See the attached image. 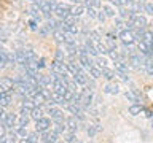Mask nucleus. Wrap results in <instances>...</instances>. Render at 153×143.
I'll return each mask as SVG.
<instances>
[{
    "mask_svg": "<svg viewBox=\"0 0 153 143\" xmlns=\"http://www.w3.org/2000/svg\"><path fill=\"white\" fill-rule=\"evenodd\" d=\"M38 7H40V11L46 16V14L54 13V10L57 7V2L56 0H38Z\"/></svg>",
    "mask_w": 153,
    "mask_h": 143,
    "instance_id": "f257e3e1",
    "label": "nucleus"
},
{
    "mask_svg": "<svg viewBox=\"0 0 153 143\" xmlns=\"http://www.w3.org/2000/svg\"><path fill=\"white\" fill-rule=\"evenodd\" d=\"M51 72H54V73H57V75H61V76H70L69 75V72H67V64L64 60H54L53 62V65H51Z\"/></svg>",
    "mask_w": 153,
    "mask_h": 143,
    "instance_id": "f03ea898",
    "label": "nucleus"
},
{
    "mask_svg": "<svg viewBox=\"0 0 153 143\" xmlns=\"http://www.w3.org/2000/svg\"><path fill=\"white\" fill-rule=\"evenodd\" d=\"M50 127H53L50 118H40L38 121H35V130H37L38 133L50 130Z\"/></svg>",
    "mask_w": 153,
    "mask_h": 143,
    "instance_id": "7ed1b4c3",
    "label": "nucleus"
},
{
    "mask_svg": "<svg viewBox=\"0 0 153 143\" xmlns=\"http://www.w3.org/2000/svg\"><path fill=\"white\" fill-rule=\"evenodd\" d=\"M54 13H56V16L59 18V19H65L70 14V5H67V3H57Z\"/></svg>",
    "mask_w": 153,
    "mask_h": 143,
    "instance_id": "20e7f679",
    "label": "nucleus"
},
{
    "mask_svg": "<svg viewBox=\"0 0 153 143\" xmlns=\"http://www.w3.org/2000/svg\"><path fill=\"white\" fill-rule=\"evenodd\" d=\"M129 22L132 24V27H136V29H145L147 26V19L140 16V14H132L131 18H129Z\"/></svg>",
    "mask_w": 153,
    "mask_h": 143,
    "instance_id": "39448f33",
    "label": "nucleus"
},
{
    "mask_svg": "<svg viewBox=\"0 0 153 143\" xmlns=\"http://www.w3.org/2000/svg\"><path fill=\"white\" fill-rule=\"evenodd\" d=\"M120 38H121V41L124 43V45H128V46H131L132 43L136 41L132 30H128V29H123V30L120 32Z\"/></svg>",
    "mask_w": 153,
    "mask_h": 143,
    "instance_id": "423d86ee",
    "label": "nucleus"
},
{
    "mask_svg": "<svg viewBox=\"0 0 153 143\" xmlns=\"http://www.w3.org/2000/svg\"><path fill=\"white\" fill-rule=\"evenodd\" d=\"M48 114H50L51 119H54L56 122H62V121H64V113H62V110L56 108V107H50V108H48Z\"/></svg>",
    "mask_w": 153,
    "mask_h": 143,
    "instance_id": "0eeeda50",
    "label": "nucleus"
},
{
    "mask_svg": "<svg viewBox=\"0 0 153 143\" xmlns=\"http://www.w3.org/2000/svg\"><path fill=\"white\" fill-rule=\"evenodd\" d=\"M85 13H86V7H83L81 3H76L74 7H70V14L74 18H80V16H83Z\"/></svg>",
    "mask_w": 153,
    "mask_h": 143,
    "instance_id": "6e6552de",
    "label": "nucleus"
},
{
    "mask_svg": "<svg viewBox=\"0 0 153 143\" xmlns=\"http://www.w3.org/2000/svg\"><path fill=\"white\" fill-rule=\"evenodd\" d=\"M64 126L67 129V132H74L76 133V130H78V122H76V118H69L64 121Z\"/></svg>",
    "mask_w": 153,
    "mask_h": 143,
    "instance_id": "1a4fd4ad",
    "label": "nucleus"
},
{
    "mask_svg": "<svg viewBox=\"0 0 153 143\" xmlns=\"http://www.w3.org/2000/svg\"><path fill=\"white\" fill-rule=\"evenodd\" d=\"M16 122H18V114L7 113V118H5V121H3V124L7 126V129H13L14 126H16Z\"/></svg>",
    "mask_w": 153,
    "mask_h": 143,
    "instance_id": "9d476101",
    "label": "nucleus"
},
{
    "mask_svg": "<svg viewBox=\"0 0 153 143\" xmlns=\"http://www.w3.org/2000/svg\"><path fill=\"white\" fill-rule=\"evenodd\" d=\"M32 100H33V103H35V107H42L43 103H48V97L42 92V91H38V92L32 97Z\"/></svg>",
    "mask_w": 153,
    "mask_h": 143,
    "instance_id": "9b49d317",
    "label": "nucleus"
},
{
    "mask_svg": "<svg viewBox=\"0 0 153 143\" xmlns=\"http://www.w3.org/2000/svg\"><path fill=\"white\" fill-rule=\"evenodd\" d=\"M83 48H85V49H86V52H88L89 56H94V57H97V56H99V52H97V49H96L94 43L91 41L89 38H88V40L85 41V45H83Z\"/></svg>",
    "mask_w": 153,
    "mask_h": 143,
    "instance_id": "f8f14e48",
    "label": "nucleus"
},
{
    "mask_svg": "<svg viewBox=\"0 0 153 143\" xmlns=\"http://www.w3.org/2000/svg\"><path fill=\"white\" fill-rule=\"evenodd\" d=\"M57 133L54 132H50V130H46V132H42V138H43V142H51V143H57Z\"/></svg>",
    "mask_w": 153,
    "mask_h": 143,
    "instance_id": "ddd939ff",
    "label": "nucleus"
},
{
    "mask_svg": "<svg viewBox=\"0 0 153 143\" xmlns=\"http://www.w3.org/2000/svg\"><path fill=\"white\" fill-rule=\"evenodd\" d=\"M129 64H131L132 69H140V65L143 64V62H142V59H140V56H139V54H134V52H132V54L129 56Z\"/></svg>",
    "mask_w": 153,
    "mask_h": 143,
    "instance_id": "4468645a",
    "label": "nucleus"
},
{
    "mask_svg": "<svg viewBox=\"0 0 153 143\" xmlns=\"http://www.w3.org/2000/svg\"><path fill=\"white\" fill-rule=\"evenodd\" d=\"M100 10L104 11V14L107 18H115V14H117V11H115V8L112 7V5L108 3H102V7H100Z\"/></svg>",
    "mask_w": 153,
    "mask_h": 143,
    "instance_id": "2eb2a0df",
    "label": "nucleus"
},
{
    "mask_svg": "<svg viewBox=\"0 0 153 143\" xmlns=\"http://www.w3.org/2000/svg\"><path fill=\"white\" fill-rule=\"evenodd\" d=\"M78 60H80V65L85 67V69H89L91 65H94L93 60H91V57H89L88 54H80V56H78Z\"/></svg>",
    "mask_w": 153,
    "mask_h": 143,
    "instance_id": "dca6fc26",
    "label": "nucleus"
},
{
    "mask_svg": "<svg viewBox=\"0 0 153 143\" xmlns=\"http://www.w3.org/2000/svg\"><path fill=\"white\" fill-rule=\"evenodd\" d=\"M124 99H126L128 102H132V103L140 102V99H139V95H137L136 91H126V92H124Z\"/></svg>",
    "mask_w": 153,
    "mask_h": 143,
    "instance_id": "f3484780",
    "label": "nucleus"
},
{
    "mask_svg": "<svg viewBox=\"0 0 153 143\" xmlns=\"http://www.w3.org/2000/svg\"><path fill=\"white\" fill-rule=\"evenodd\" d=\"M67 72H69L70 76H74V75L78 73V72H81V69L76 62H67Z\"/></svg>",
    "mask_w": 153,
    "mask_h": 143,
    "instance_id": "a211bd4d",
    "label": "nucleus"
},
{
    "mask_svg": "<svg viewBox=\"0 0 153 143\" xmlns=\"http://www.w3.org/2000/svg\"><path fill=\"white\" fill-rule=\"evenodd\" d=\"M0 84L3 86V89L7 91V92H10L11 89H14V81L11 78H2L0 80Z\"/></svg>",
    "mask_w": 153,
    "mask_h": 143,
    "instance_id": "6ab92c4d",
    "label": "nucleus"
},
{
    "mask_svg": "<svg viewBox=\"0 0 153 143\" xmlns=\"http://www.w3.org/2000/svg\"><path fill=\"white\" fill-rule=\"evenodd\" d=\"M74 81L76 84H81L85 86L86 83H88V78H86V73H83V72H78L76 75H74Z\"/></svg>",
    "mask_w": 153,
    "mask_h": 143,
    "instance_id": "aec40b11",
    "label": "nucleus"
},
{
    "mask_svg": "<svg viewBox=\"0 0 153 143\" xmlns=\"http://www.w3.org/2000/svg\"><path fill=\"white\" fill-rule=\"evenodd\" d=\"M11 95H10V92H3V94H0V105L2 107H10L11 105Z\"/></svg>",
    "mask_w": 153,
    "mask_h": 143,
    "instance_id": "412c9836",
    "label": "nucleus"
},
{
    "mask_svg": "<svg viewBox=\"0 0 153 143\" xmlns=\"http://www.w3.org/2000/svg\"><path fill=\"white\" fill-rule=\"evenodd\" d=\"M104 92H105V94H110V95H115V94L120 92V88H118V84L108 83V84L104 88Z\"/></svg>",
    "mask_w": 153,
    "mask_h": 143,
    "instance_id": "4be33fe9",
    "label": "nucleus"
},
{
    "mask_svg": "<svg viewBox=\"0 0 153 143\" xmlns=\"http://www.w3.org/2000/svg\"><path fill=\"white\" fill-rule=\"evenodd\" d=\"M140 41H143L147 46H150L152 49H153V32H143Z\"/></svg>",
    "mask_w": 153,
    "mask_h": 143,
    "instance_id": "5701e85b",
    "label": "nucleus"
},
{
    "mask_svg": "<svg viewBox=\"0 0 153 143\" xmlns=\"http://www.w3.org/2000/svg\"><path fill=\"white\" fill-rule=\"evenodd\" d=\"M5 143H19L18 140V133L11 129V132H7V135H5Z\"/></svg>",
    "mask_w": 153,
    "mask_h": 143,
    "instance_id": "b1692460",
    "label": "nucleus"
},
{
    "mask_svg": "<svg viewBox=\"0 0 153 143\" xmlns=\"http://www.w3.org/2000/svg\"><path fill=\"white\" fill-rule=\"evenodd\" d=\"M88 70H89L91 78H94V80H97V78H100V76H102V70H100L99 67H96V65H91Z\"/></svg>",
    "mask_w": 153,
    "mask_h": 143,
    "instance_id": "393cba45",
    "label": "nucleus"
},
{
    "mask_svg": "<svg viewBox=\"0 0 153 143\" xmlns=\"http://www.w3.org/2000/svg\"><path fill=\"white\" fill-rule=\"evenodd\" d=\"M137 46H139V51H140V54H142V56H147V57H148V56L152 54V48H150V46H147L143 41H139V45H137Z\"/></svg>",
    "mask_w": 153,
    "mask_h": 143,
    "instance_id": "a878e982",
    "label": "nucleus"
},
{
    "mask_svg": "<svg viewBox=\"0 0 153 143\" xmlns=\"http://www.w3.org/2000/svg\"><path fill=\"white\" fill-rule=\"evenodd\" d=\"M143 111V107L139 103H132L131 107H129V114H132V116H137V114H140Z\"/></svg>",
    "mask_w": 153,
    "mask_h": 143,
    "instance_id": "bb28decb",
    "label": "nucleus"
},
{
    "mask_svg": "<svg viewBox=\"0 0 153 143\" xmlns=\"http://www.w3.org/2000/svg\"><path fill=\"white\" fill-rule=\"evenodd\" d=\"M14 56H16V64L26 65L27 57H26V54H24V49H22V51H16V52H14Z\"/></svg>",
    "mask_w": 153,
    "mask_h": 143,
    "instance_id": "cd10ccee",
    "label": "nucleus"
},
{
    "mask_svg": "<svg viewBox=\"0 0 153 143\" xmlns=\"http://www.w3.org/2000/svg\"><path fill=\"white\" fill-rule=\"evenodd\" d=\"M30 118L33 119V121H38L40 118H43V110H42V107H35L30 111Z\"/></svg>",
    "mask_w": 153,
    "mask_h": 143,
    "instance_id": "c85d7f7f",
    "label": "nucleus"
},
{
    "mask_svg": "<svg viewBox=\"0 0 153 143\" xmlns=\"http://www.w3.org/2000/svg\"><path fill=\"white\" fill-rule=\"evenodd\" d=\"M67 110H69V111L72 113V114H78V113H81V107H80V103H67Z\"/></svg>",
    "mask_w": 153,
    "mask_h": 143,
    "instance_id": "c756f323",
    "label": "nucleus"
},
{
    "mask_svg": "<svg viewBox=\"0 0 153 143\" xmlns=\"http://www.w3.org/2000/svg\"><path fill=\"white\" fill-rule=\"evenodd\" d=\"M53 37H54V40L57 43H65V32L64 30H54V33H53Z\"/></svg>",
    "mask_w": 153,
    "mask_h": 143,
    "instance_id": "7c9ffc66",
    "label": "nucleus"
},
{
    "mask_svg": "<svg viewBox=\"0 0 153 143\" xmlns=\"http://www.w3.org/2000/svg\"><path fill=\"white\" fill-rule=\"evenodd\" d=\"M53 132L57 133V135H61V133H65L67 132V129H65V126L62 122H56L54 126H53Z\"/></svg>",
    "mask_w": 153,
    "mask_h": 143,
    "instance_id": "2f4dec72",
    "label": "nucleus"
},
{
    "mask_svg": "<svg viewBox=\"0 0 153 143\" xmlns=\"http://www.w3.org/2000/svg\"><path fill=\"white\" fill-rule=\"evenodd\" d=\"M64 32H67V33H70V35H78V32H80V29H78V26L76 24H70V26H67L65 27V30Z\"/></svg>",
    "mask_w": 153,
    "mask_h": 143,
    "instance_id": "473e14b6",
    "label": "nucleus"
},
{
    "mask_svg": "<svg viewBox=\"0 0 153 143\" xmlns=\"http://www.w3.org/2000/svg\"><path fill=\"white\" fill-rule=\"evenodd\" d=\"M115 75H117V72H113V70H110V69H102V76L105 80H113L115 78Z\"/></svg>",
    "mask_w": 153,
    "mask_h": 143,
    "instance_id": "72a5a7b5",
    "label": "nucleus"
},
{
    "mask_svg": "<svg viewBox=\"0 0 153 143\" xmlns=\"http://www.w3.org/2000/svg\"><path fill=\"white\" fill-rule=\"evenodd\" d=\"M13 129H14V132L18 133V137H22V138H24V137L29 135V133H27V129L22 127V126H14Z\"/></svg>",
    "mask_w": 153,
    "mask_h": 143,
    "instance_id": "f704fd0d",
    "label": "nucleus"
},
{
    "mask_svg": "<svg viewBox=\"0 0 153 143\" xmlns=\"http://www.w3.org/2000/svg\"><path fill=\"white\" fill-rule=\"evenodd\" d=\"M86 14H88L91 19H96V16H97V10H96L94 7H91V5H86Z\"/></svg>",
    "mask_w": 153,
    "mask_h": 143,
    "instance_id": "c9c22d12",
    "label": "nucleus"
},
{
    "mask_svg": "<svg viewBox=\"0 0 153 143\" xmlns=\"http://www.w3.org/2000/svg\"><path fill=\"white\" fill-rule=\"evenodd\" d=\"M21 107H22V108H27V110H33V108H35V103H33L32 99H27V97H26Z\"/></svg>",
    "mask_w": 153,
    "mask_h": 143,
    "instance_id": "e433bc0d",
    "label": "nucleus"
},
{
    "mask_svg": "<svg viewBox=\"0 0 153 143\" xmlns=\"http://www.w3.org/2000/svg\"><path fill=\"white\" fill-rule=\"evenodd\" d=\"M29 118H30V116H22V114H19V116H18V122H16V126H22V127H26V126H27V122H29Z\"/></svg>",
    "mask_w": 153,
    "mask_h": 143,
    "instance_id": "4c0bfd02",
    "label": "nucleus"
},
{
    "mask_svg": "<svg viewBox=\"0 0 153 143\" xmlns=\"http://www.w3.org/2000/svg\"><path fill=\"white\" fill-rule=\"evenodd\" d=\"M64 138H65L67 143H75L76 142V135H75L74 132H65L64 133Z\"/></svg>",
    "mask_w": 153,
    "mask_h": 143,
    "instance_id": "58836bf2",
    "label": "nucleus"
},
{
    "mask_svg": "<svg viewBox=\"0 0 153 143\" xmlns=\"http://www.w3.org/2000/svg\"><path fill=\"white\" fill-rule=\"evenodd\" d=\"M143 65H145V70L148 75H153V59H147L143 62Z\"/></svg>",
    "mask_w": 153,
    "mask_h": 143,
    "instance_id": "ea45409f",
    "label": "nucleus"
},
{
    "mask_svg": "<svg viewBox=\"0 0 153 143\" xmlns=\"http://www.w3.org/2000/svg\"><path fill=\"white\" fill-rule=\"evenodd\" d=\"M7 64L8 65L16 64V56H14V52H7Z\"/></svg>",
    "mask_w": 153,
    "mask_h": 143,
    "instance_id": "a19ab883",
    "label": "nucleus"
},
{
    "mask_svg": "<svg viewBox=\"0 0 153 143\" xmlns=\"http://www.w3.org/2000/svg\"><path fill=\"white\" fill-rule=\"evenodd\" d=\"M96 64H97V67H99L100 70H102V69H107V60L102 59V57H97V59H96Z\"/></svg>",
    "mask_w": 153,
    "mask_h": 143,
    "instance_id": "79ce46f5",
    "label": "nucleus"
},
{
    "mask_svg": "<svg viewBox=\"0 0 153 143\" xmlns=\"http://www.w3.org/2000/svg\"><path fill=\"white\" fill-rule=\"evenodd\" d=\"M143 10H145V13H147V14L153 16V3H152V2H147L145 5H143Z\"/></svg>",
    "mask_w": 153,
    "mask_h": 143,
    "instance_id": "37998d69",
    "label": "nucleus"
},
{
    "mask_svg": "<svg viewBox=\"0 0 153 143\" xmlns=\"http://www.w3.org/2000/svg\"><path fill=\"white\" fill-rule=\"evenodd\" d=\"M94 127H96V126H89V127H88V130H86V132H88V135L93 137L97 130H100V126H97V129H94Z\"/></svg>",
    "mask_w": 153,
    "mask_h": 143,
    "instance_id": "c03bdc74",
    "label": "nucleus"
},
{
    "mask_svg": "<svg viewBox=\"0 0 153 143\" xmlns=\"http://www.w3.org/2000/svg\"><path fill=\"white\" fill-rule=\"evenodd\" d=\"M96 19H97V21H100V22H105V19H107V16H105L104 11L100 10V11H97V16H96Z\"/></svg>",
    "mask_w": 153,
    "mask_h": 143,
    "instance_id": "a18cd8bd",
    "label": "nucleus"
},
{
    "mask_svg": "<svg viewBox=\"0 0 153 143\" xmlns=\"http://www.w3.org/2000/svg\"><path fill=\"white\" fill-rule=\"evenodd\" d=\"M56 59H57V60H64V59H65V52L62 51V49H57V52H56Z\"/></svg>",
    "mask_w": 153,
    "mask_h": 143,
    "instance_id": "49530a36",
    "label": "nucleus"
},
{
    "mask_svg": "<svg viewBox=\"0 0 153 143\" xmlns=\"http://www.w3.org/2000/svg\"><path fill=\"white\" fill-rule=\"evenodd\" d=\"M5 135H7V126L3 122H0V138H3Z\"/></svg>",
    "mask_w": 153,
    "mask_h": 143,
    "instance_id": "de8ad7c7",
    "label": "nucleus"
},
{
    "mask_svg": "<svg viewBox=\"0 0 153 143\" xmlns=\"http://www.w3.org/2000/svg\"><path fill=\"white\" fill-rule=\"evenodd\" d=\"M37 22H38V21H35V19H32V21L29 22V27H30V30H38V27H37Z\"/></svg>",
    "mask_w": 153,
    "mask_h": 143,
    "instance_id": "09e8293b",
    "label": "nucleus"
},
{
    "mask_svg": "<svg viewBox=\"0 0 153 143\" xmlns=\"http://www.w3.org/2000/svg\"><path fill=\"white\" fill-rule=\"evenodd\" d=\"M123 26H126V24H123V19L121 18H117V19H115V27H123Z\"/></svg>",
    "mask_w": 153,
    "mask_h": 143,
    "instance_id": "8fccbe9b",
    "label": "nucleus"
},
{
    "mask_svg": "<svg viewBox=\"0 0 153 143\" xmlns=\"http://www.w3.org/2000/svg\"><path fill=\"white\" fill-rule=\"evenodd\" d=\"M46 64H45V59H43V57H42V59L40 60H38V70H40V69H43V67H45Z\"/></svg>",
    "mask_w": 153,
    "mask_h": 143,
    "instance_id": "3c124183",
    "label": "nucleus"
},
{
    "mask_svg": "<svg viewBox=\"0 0 153 143\" xmlns=\"http://www.w3.org/2000/svg\"><path fill=\"white\" fill-rule=\"evenodd\" d=\"M48 32H50V29H48L46 26H45V27H43V29H40V33H42V35H46V33H48Z\"/></svg>",
    "mask_w": 153,
    "mask_h": 143,
    "instance_id": "603ef678",
    "label": "nucleus"
},
{
    "mask_svg": "<svg viewBox=\"0 0 153 143\" xmlns=\"http://www.w3.org/2000/svg\"><path fill=\"white\" fill-rule=\"evenodd\" d=\"M19 143H30V140H29V138H27V137H24V138H22V140H19Z\"/></svg>",
    "mask_w": 153,
    "mask_h": 143,
    "instance_id": "864d4df0",
    "label": "nucleus"
},
{
    "mask_svg": "<svg viewBox=\"0 0 153 143\" xmlns=\"http://www.w3.org/2000/svg\"><path fill=\"white\" fill-rule=\"evenodd\" d=\"M147 118H153V111H147Z\"/></svg>",
    "mask_w": 153,
    "mask_h": 143,
    "instance_id": "5fc2aeb1",
    "label": "nucleus"
},
{
    "mask_svg": "<svg viewBox=\"0 0 153 143\" xmlns=\"http://www.w3.org/2000/svg\"><path fill=\"white\" fill-rule=\"evenodd\" d=\"M3 92H7V91H5V89H3V86L0 84V94H3Z\"/></svg>",
    "mask_w": 153,
    "mask_h": 143,
    "instance_id": "6e6d98bb",
    "label": "nucleus"
},
{
    "mask_svg": "<svg viewBox=\"0 0 153 143\" xmlns=\"http://www.w3.org/2000/svg\"><path fill=\"white\" fill-rule=\"evenodd\" d=\"M75 3H81V2H85V0H74Z\"/></svg>",
    "mask_w": 153,
    "mask_h": 143,
    "instance_id": "4d7b16f0",
    "label": "nucleus"
},
{
    "mask_svg": "<svg viewBox=\"0 0 153 143\" xmlns=\"http://www.w3.org/2000/svg\"><path fill=\"white\" fill-rule=\"evenodd\" d=\"M29 2H38V0H29Z\"/></svg>",
    "mask_w": 153,
    "mask_h": 143,
    "instance_id": "13d9d810",
    "label": "nucleus"
},
{
    "mask_svg": "<svg viewBox=\"0 0 153 143\" xmlns=\"http://www.w3.org/2000/svg\"><path fill=\"white\" fill-rule=\"evenodd\" d=\"M110 2H112V0H110Z\"/></svg>",
    "mask_w": 153,
    "mask_h": 143,
    "instance_id": "bf43d9fd",
    "label": "nucleus"
}]
</instances>
